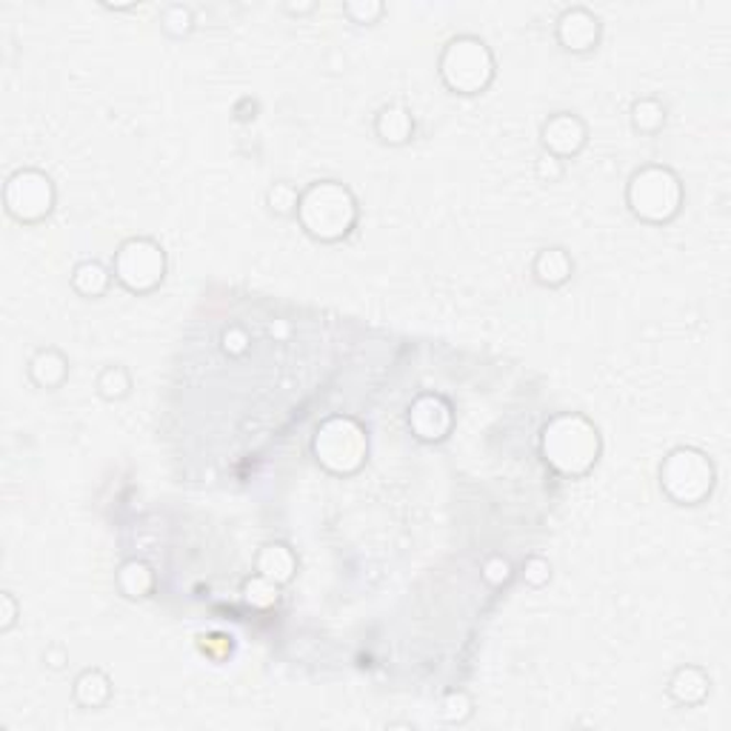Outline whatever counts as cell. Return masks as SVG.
I'll use <instances>...</instances> for the list:
<instances>
[{"label":"cell","instance_id":"1","mask_svg":"<svg viewBox=\"0 0 731 731\" xmlns=\"http://www.w3.org/2000/svg\"><path fill=\"white\" fill-rule=\"evenodd\" d=\"M537 449L555 475L566 480H580L601 464L603 435L586 414L558 412L540 426Z\"/></svg>","mask_w":731,"mask_h":731},{"label":"cell","instance_id":"2","mask_svg":"<svg viewBox=\"0 0 731 731\" xmlns=\"http://www.w3.org/2000/svg\"><path fill=\"white\" fill-rule=\"evenodd\" d=\"M297 224L309 240L323 243V247H334V243H343L357 229L361 203L346 183L332 181V178L311 181L300 192Z\"/></svg>","mask_w":731,"mask_h":731},{"label":"cell","instance_id":"3","mask_svg":"<svg viewBox=\"0 0 731 731\" xmlns=\"http://www.w3.org/2000/svg\"><path fill=\"white\" fill-rule=\"evenodd\" d=\"M631 218L646 226H669L677 220L686 203V186L681 174L666 163H646L635 169L623 192Z\"/></svg>","mask_w":731,"mask_h":731},{"label":"cell","instance_id":"4","mask_svg":"<svg viewBox=\"0 0 731 731\" xmlns=\"http://www.w3.org/2000/svg\"><path fill=\"white\" fill-rule=\"evenodd\" d=\"M437 78L446 92L460 98H478L489 92L498 78V58L492 46L478 35H455L437 55Z\"/></svg>","mask_w":731,"mask_h":731},{"label":"cell","instance_id":"5","mask_svg":"<svg viewBox=\"0 0 731 731\" xmlns=\"http://www.w3.org/2000/svg\"><path fill=\"white\" fill-rule=\"evenodd\" d=\"M311 457L334 478H352L369 460V432L352 414H332L311 435Z\"/></svg>","mask_w":731,"mask_h":731},{"label":"cell","instance_id":"6","mask_svg":"<svg viewBox=\"0 0 731 731\" xmlns=\"http://www.w3.org/2000/svg\"><path fill=\"white\" fill-rule=\"evenodd\" d=\"M660 492L672 500L674 506L695 509L703 506L715 494L717 466L709 455L697 446H674L660 460L658 469Z\"/></svg>","mask_w":731,"mask_h":731},{"label":"cell","instance_id":"7","mask_svg":"<svg viewBox=\"0 0 731 731\" xmlns=\"http://www.w3.org/2000/svg\"><path fill=\"white\" fill-rule=\"evenodd\" d=\"M112 275L129 295L146 297L158 292L169 275V254L155 238H126L112 254Z\"/></svg>","mask_w":731,"mask_h":731},{"label":"cell","instance_id":"8","mask_svg":"<svg viewBox=\"0 0 731 731\" xmlns=\"http://www.w3.org/2000/svg\"><path fill=\"white\" fill-rule=\"evenodd\" d=\"M58 206V186L52 174L37 167H23L3 183V209L15 224L37 226Z\"/></svg>","mask_w":731,"mask_h":731},{"label":"cell","instance_id":"9","mask_svg":"<svg viewBox=\"0 0 731 731\" xmlns=\"http://www.w3.org/2000/svg\"><path fill=\"white\" fill-rule=\"evenodd\" d=\"M406 423L412 429L414 441L437 446V443L449 441L452 432H455V406L437 391H421L406 412Z\"/></svg>","mask_w":731,"mask_h":731},{"label":"cell","instance_id":"10","mask_svg":"<svg viewBox=\"0 0 731 731\" xmlns=\"http://www.w3.org/2000/svg\"><path fill=\"white\" fill-rule=\"evenodd\" d=\"M555 41L569 55H592L603 41V21L589 7L563 9L555 21Z\"/></svg>","mask_w":731,"mask_h":731},{"label":"cell","instance_id":"11","mask_svg":"<svg viewBox=\"0 0 731 731\" xmlns=\"http://www.w3.org/2000/svg\"><path fill=\"white\" fill-rule=\"evenodd\" d=\"M540 146L563 163L574 160L589 146V124L574 112H555L540 124Z\"/></svg>","mask_w":731,"mask_h":731},{"label":"cell","instance_id":"12","mask_svg":"<svg viewBox=\"0 0 731 731\" xmlns=\"http://www.w3.org/2000/svg\"><path fill=\"white\" fill-rule=\"evenodd\" d=\"M666 695L677 709H700L711 695V674L697 663H683L669 674Z\"/></svg>","mask_w":731,"mask_h":731},{"label":"cell","instance_id":"13","mask_svg":"<svg viewBox=\"0 0 731 731\" xmlns=\"http://www.w3.org/2000/svg\"><path fill=\"white\" fill-rule=\"evenodd\" d=\"M69 357L60 352L58 346H41L32 352L30 363H26V377L30 384L41 391H58L64 389L69 380Z\"/></svg>","mask_w":731,"mask_h":731},{"label":"cell","instance_id":"14","mask_svg":"<svg viewBox=\"0 0 731 731\" xmlns=\"http://www.w3.org/2000/svg\"><path fill=\"white\" fill-rule=\"evenodd\" d=\"M372 132H375V138L380 140L384 146H406L412 144L414 132H418V124H414V115L409 106L403 103H386L380 106L372 121Z\"/></svg>","mask_w":731,"mask_h":731},{"label":"cell","instance_id":"15","mask_svg":"<svg viewBox=\"0 0 731 731\" xmlns=\"http://www.w3.org/2000/svg\"><path fill=\"white\" fill-rule=\"evenodd\" d=\"M297 569H300V560H297L295 549L283 540H269L254 555V572L269 578L281 589L289 586L292 580L297 578Z\"/></svg>","mask_w":731,"mask_h":731},{"label":"cell","instance_id":"16","mask_svg":"<svg viewBox=\"0 0 731 731\" xmlns=\"http://www.w3.org/2000/svg\"><path fill=\"white\" fill-rule=\"evenodd\" d=\"M532 277L544 289H563L574 277V258L563 247H546L532 258Z\"/></svg>","mask_w":731,"mask_h":731},{"label":"cell","instance_id":"17","mask_svg":"<svg viewBox=\"0 0 731 731\" xmlns=\"http://www.w3.org/2000/svg\"><path fill=\"white\" fill-rule=\"evenodd\" d=\"M112 695H115V683H112L110 674L98 666H87L83 672H78L72 683V700L83 711L106 709Z\"/></svg>","mask_w":731,"mask_h":731},{"label":"cell","instance_id":"18","mask_svg":"<svg viewBox=\"0 0 731 731\" xmlns=\"http://www.w3.org/2000/svg\"><path fill=\"white\" fill-rule=\"evenodd\" d=\"M115 586L117 592H121V597L140 603L152 597L155 589H158V578H155V569L146 563V560L129 558L117 566Z\"/></svg>","mask_w":731,"mask_h":731},{"label":"cell","instance_id":"19","mask_svg":"<svg viewBox=\"0 0 731 731\" xmlns=\"http://www.w3.org/2000/svg\"><path fill=\"white\" fill-rule=\"evenodd\" d=\"M112 283H115L112 266L94 261V258L75 263L72 275H69V286H72L75 295L83 297V300H101V297H106L112 289Z\"/></svg>","mask_w":731,"mask_h":731},{"label":"cell","instance_id":"20","mask_svg":"<svg viewBox=\"0 0 731 731\" xmlns=\"http://www.w3.org/2000/svg\"><path fill=\"white\" fill-rule=\"evenodd\" d=\"M666 106H663V101L652 98V94H646V98H638V101L631 103L629 124L640 138H658L660 132L666 129Z\"/></svg>","mask_w":731,"mask_h":731},{"label":"cell","instance_id":"21","mask_svg":"<svg viewBox=\"0 0 731 731\" xmlns=\"http://www.w3.org/2000/svg\"><path fill=\"white\" fill-rule=\"evenodd\" d=\"M132 389H135V380H132V372L126 369L124 363H110L94 377V391L106 403H121V400L129 398Z\"/></svg>","mask_w":731,"mask_h":731},{"label":"cell","instance_id":"22","mask_svg":"<svg viewBox=\"0 0 731 731\" xmlns=\"http://www.w3.org/2000/svg\"><path fill=\"white\" fill-rule=\"evenodd\" d=\"M240 601L247 603L252 612H272L281 603V586L263 578V574L252 572L240 583Z\"/></svg>","mask_w":731,"mask_h":731},{"label":"cell","instance_id":"23","mask_svg":"<svg viewBox=\"0 0 731 731\" xmlns=\"http://www.w3.org/2000/svg\"><path fill=\"white\" fill-rule=\"evenodd\" d=\"M300 192H304V189H297L292 181H275L272 186L266 189V195H263L266 212H269V215H275V218H281V220L297 218Z\"/></svg>","mask_w":731,"mask_h":731},{"label":"cell","instance_id":"24","mask_svg":"<svg viewBox=\"0 0 731 731\" xmlns=\"http://www.w3.org/2000/svg\"><path fill=\"white\" fill-rule=\"evenodd\" d=\"M160 32L169 37V41H186L192 32H195V9L186 7V3H169V7L160 9Z\"/></svg>","mask_w":731,"mask_h":731},{"label":"cell","instance_id":"25","mask_svg":"<svg viewBox=\"0 0 731 731\" xmlns=\"http://www.w3.org/2000/svg\"><path fill=\"white\" fill-rule=\"evenodd\" d=\"M441 720L446 726H466L475 717V697L466 688H449L441 697V709H437Z\"/></svg>","mask_w":731,"mask_h":731},{"label":"cell","instance_id":"26","mask_svg":"<svg viewBox=\"0 0 731 731\" xmlns=\"http://www.w3.org/2000/svg\"><path fill=\"white\" fill-rule=\"evenodd\" d=\"M480 578L489 589L500 592V589H506L509 583L514 580V566L512 560L503 558V555H489V558L480 563Z\"/></svg>","mask_w":731,"mask_h":731},{"label":"cell","instance_id":"27","mask_svg":"<svg viewBox=\"0 0 731 731\" xmlns=\"http://www.w3.org/2000/svg\"><path fill=\"white\" fill-rule=\"evenodd\" d=\"M343 15L355 26H375L386 15V7L380 0H346L343 3Z\"/></svg>","mask_w":731,"mask_h":731},{"label":"cell","instance_id":"28","mask_svg":"<svg viewBox=\"0 0 731 731\" xmlns=\"http://www.w3.org/2000/svg\"><path fill=\"white\" fill-rule=\"evenodd\" d=\"M521 578L529 589H546L551 583V563L544 555H529L521 566Z\"/></svg>","mask_w":731,"mask_h":731},{"label":"cell","instance_id":"29","mask_svg":"<svg viewBox=\"0 0 731 731\" xmlns=\"http://www.w3.org/2000/svg\"><path fill=\"white\" fill-rule=\"evenodd\" d=\"M220 349H224L226 357H247L249 349H252V338H249V332L243 327H238V323H232V327H226L224 332H220Z\"/></svg>","mask_w":731,"mask_h":731},{"label":"cell","instance_id":"30","mask_svg":"<svg viewBox=\"0 0 731 731\" xmlns=\"http://www.w3.org/2000/svg\"><path fill=\"white\" fill-rule=\"evenodd\" d=\"M535 178L537 183H544V186H551V183H560L566 178V163L555 155L540 152L535 160Z\"/></svg>","mask_w":731,"mask_h":731},{"label":"cell","instance_id":"31","mask_svg":"<svg viewBox=\"0 0 731 731\" xmlns=\"http://www.w3.org/2000/svg\"><path fill=\"white\" fill-rule=\"evenodd\" d=\"M21 620V603L12 592L0 594V635H9Z\"/></svg>","mask_w":731,"mask_h":731},{"label":"cell","instance_id":"32","mask_svg":"<svg viewBox=\"0 0 731 731\" xmlns=\"http://www.w3.org/2000/svg\"><path fill=\"white\" fill-rule=\"evenodd\" d=\"M66 663H69V652H66L64 643H52L46 646L44 652V666L49 669V672H64Z\"/></svg>","mask_w":731,"mask_h":731},{"label":"cell","instance_id":"33","mask_svg":"<svg viewBox=\"0 0 731 731\" xmlns=\"http://www.w3.org/2000/svg\"><path fill=\"white\" fill-rule=\"evenodd\" d=\"M318 9V3H283V12L292 18H304V15H311Z\"/></svg>","mask_w":731,"mask_h":731}]
</instances>
